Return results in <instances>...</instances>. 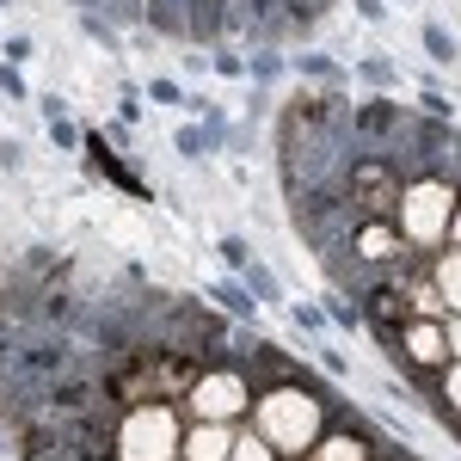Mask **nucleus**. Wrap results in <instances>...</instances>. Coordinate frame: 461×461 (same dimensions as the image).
<instances>
[{
	"instance_id": "20e7f679",
	"label": "nucleus",
	"mask_w": 461,
	"mask_h": 461,
	"mask_svg": "<svg viewBox=\"0 0 461 461\" xmlns=\"http://www.w3.org/2000/svg\"><path fill=\"white\" fill-rule=\"evenodd\" d=\"M178 456V425L167 406H130L117 430V461H173Z\"/></svg>"
},
{
	"instance_id": "7ed1b4c3",
	"label": "nucleus",
	"mask_w": 461,
	"mask_h": 461,
	"mask_svg": "<svg viewBox=\"0 0 461 461\" xmlns=\"http://www.w3.org/2000/svg\"><path fill=\"white\" fill-rule=\"evenodd\" d=\"M449 221H456V191H449L443 178H419V185H406L400 215H393V228H400L406 247H430V240H443Z\"/></svg>"
},
{
	"instance_id": "6e6552de",
	"label": "nucleus",
	"mask_w": 461,
	"mask_h": 461,
	"mask_svg": "<svg viewBox=\"0 0 461 461\" xmlns=\"http://www.w3.org/2000/svg\"><path fill=\"white\" fill-rule=\"evenodd\" d=\"M406 357H419V369H443L449 332H437V326H406Z\"/></svg>"
},
{
	"instance_id": "9d476101",
	"label": "nucleus",
	"mask_w": 461,
	"mask_h": 461,
	"mask_svg": "<svg viewBox=\"0 0 461 461\" xmlns=\"http://www.w3.org/2000/svg\"><path fill=\"white\" fill-rule=\"evenodd\" d=\"M228 461H277V449L252 430V437H234V456H228Z\"/></svg>"
},
{
	"instance_id": "4be33fe9",
	"label": "nucleus",
	"mask_w": 461,
	"mask_h": 461,
	"mask_svg": "<svg viewBox=\"0 0 461 461\" xmlns=\"http://www.w3.org/2000/svg\"><path fill=\"white\" fill-rule=\"evenodd\" d=\"M449 234H456V240H461V203H456V221H449Z\"/></svg>"
},
{
	"instance_id": "f3484780",
	"label": "nucleus",
	"mask_w": 461,
	"mask_h": 461,
	"mask_svg": "<svg viewBox=\"0 0 461 461\" xmlns=\"http://www.w3.org/2000/svg\"><path fill=\"white\" fill-rule=\"evenodd\" d=\"M32 56V37H6V62H25Z\"/></svg>"
},
{
	"instance_id": "9b49d317",
	"label": "nucleus",
	"mask_w": 461,
	"mask_h": 461,
	"mask_svg": "<svg viewBox=\"0 0 461 461\" xmlns=\"http://www.w3.org/2000/svg\"><path fill=\"white\" fill-rule=\"evenodd\" d=\"M320 461H369V443H357V437H332V443L320 449Z\"/></svg>"
},
{
	"instance_id": "1a4fd4ad",
	"label": "nucleus",
	"mask_w": 461,
	"mask_h": 461,
	"mask_svg": "<svg viewBox=\"0 0 461 461\" xmlns=\"http://www.w3.org/2000/svg\"><path fill=\"white\" fill-rule=\"evenodd\" d=\"M437 289H443V302H449V308H461V252L437 265Z\"/></svg>"
},
{
	"instance_id": "412c9836",
	"label": "nucleus",
	"mask_w": 461,
	"mask_h": 461,
	"mask_svg": "<svg viewBox=\"0 0 461 461\" xmlns=\"http://www.w3.org/2000/svg\"><path fill=\"white\" fill-rule=\"evenodd\" d=\"M449 351L461 357V320H456V326H449Z\"/></svg>"
},
{
	"instance_id": "dca6fc26",
	"label": "nucleus",
	"mask_w": 461,
	"mask_h": 461,
	"mask_svg": "<svg viewBox=\"0 0 461 461\" xmlns=\"http://www.w3.org/2000/svg\"><path fill=\"white\" fill-rule=\"evenodd\" d=\"M0 93H6V99H25V80H19L13 68H0Z\"/></svg>"
},
{
	"instance_id": "f257e3e1",
	"label": "nucleus",
	"mask_w": 461,
	"mask_h": 461,
	"mask_svg": "<svg viewBox=\"0 0 461 461\" xmlns=\"http://www.w3.org/2000/svg\"><path fill=\"white\" fill-rule=\"evenodd\" d=\"M252 412H258V437L271 449H308L320 430V400L302 388H271Z\"/></svg>"
},
{
	"instance_id": "39448f33",
	"label": "nucleus",
	"mask_w": 461,
	"mask_h": 461,
	"mask_svg": "<svg viewBox=\"0 0 461 461\" xmlns=\"http://www.w3.org/2000/svg\"><path fill=\"white\" fill-rule=\"evenodd\" d=\"M191 412H197V425H228V419H240V412H247V375H240V369L197 375V388H191Z\"/></svg>"
},
{
	"instance_id": "f8f14e48",
	"label": "nucleus",
	"mask_w": 461,
	"mask_h": 461,
	"mask_svg": "<svg viewBox=\"0 0 461 461\" xmlns=\"http://www.w3.org/2000/svg\"><path fill=\"white\" fill-rule=\"evenodd\" d=\"M425 43L437 62H456V43H449V32H437V25H425Z\"/></svg>"
},
{
	"instance_id": "4468645a",
	"label": "nucleus",
	"mask_w": 461,
	"mask_h": 461,
	"mask_svg": "<svg viewBox=\"0 0 461 461\" xmlns=\"http://www.w3.org/2000/svg\"><path fill=\"white\" fill-rule=\"evenodd\" d=\"M215 302H221V308H234V314H247V308H252L247 295H240V289H228V284L215 289Z\"/></svg>"
},
{
	"instance_id": "f03ea898",
	"label": "nucleus",
	"mask_w": 461,
	"mask_h": 461,
	"mask_svg": "<svg viewBox=\"0 0 461 461\" xmlns=\"http://www.w3.org/2000/svg\"><path fill=\"white\" fill-rule=\"evenodd\" d=\"M339 191H345V203L357 210V221H393L400 215V197H406V185L393 173V160H351L345 178H339Z\"/></svg>"
},
{
	"instance_id": "423d86ee",
	"label": "nucleus",
	"mask_w": 461,
	"mask_h": 461,
	"mask_svg": "<svg viewBox=\"0 0 461 461\" xmlns=\"http://www.w3.org/2000/svg\"><path fill=\"white\" fill-rule=\"evenodd\" d=\"M351 130L363 136V142H393V136H406V117H400V105L393 99H363V105L351 111Z\"/></svg>"
},
{
	"instance_id": "aec40b11",
	"label": "nucleus",
	"mask_w": 461,
	"mask_h": 461,
	"mask_svg": "<svg viewBox=\"0 0 461 461\" xmlns=\"http://www.w3.org/2000/svg\"><path fill=\"white\" fill-rule=\"evenodd\" d=\"M449 400H456V406H461V363H456V369H449Z\"/></svg>"
},
{
	"instance_id": "a211bd4d",
	"label": "nucleus",
	"mask_w": 461,
	"mask_h": 461,
	"mask_svg": "<svg viewBox=\"0 0 461 461\" xmlns=\"http://www.w3.org/2000/svg\"><path fill=\"white\" fill-rule=\"evenodd\" d=\"M148 93H154V99H160V105H178V86H173V80H154V86H148Z\"/></svg>"
},
{
	"instance_id": "0eeeda50",
	"label": "nucleus",
	"mask_w": 461,
	"mask_h": 461,
	"mask_svg": "<svg viewBox=\"0 0 461 461\" xmlns=\"http://www.w3.org/2000/svg\"><path fill=\"white\" fill-rule=\"evenodd\" d=\"M228 456H234L228 425H197L191 437H185V461H228Z\"/></svg>"
},
{
	"instance_id": "ddd939ff",
	"label": "nucleus",
	"mask_w": 461,
	"mask_h": 461,
	"mask_svg": "<svg viewBox=\"0 0 461 461\" xmlns=\"http://www.w3.org/2000/svg\"><path fill=\"white\" fill-rule=\"evenodd\" d=\"M363 80H375V86H393V68L375 56V62H363Z\"/></svg>"
},
{
	"instance_id": "6ab92c4d",
	"label": "nucleus",
	"mask_w": 461,
	"mask_h": 461,
	"mask_svg": "<svg viewBox=\"0 0 461 461\" xmlns=\"http://www.w3.org/2000/svg\"><path fill=\"white\" fill-rule=\"evenodd\" d=\"M221 258H228V265H240V271H247V247H240V240H221Z\"/></svg>"
},
{
	"instance_id": "2eb2a0df",
	"label": "nucleus",
	"mask_w": 461,
	"mask_h": 461,
	"mask_svg": "<svg viewBox=\"0 0 461 461\" xmlns=\"http://www.w3.org/2000/svg\"><path fill=\"white\" fill-rule=\"evenodd\" d=\"M50 136H56V148H74V123L68 117H50Z\"/></svg>"
}]
</instances>
